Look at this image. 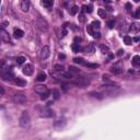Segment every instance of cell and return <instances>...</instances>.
<instances>
[{"instance_id": "cell-24", "label": "cell", "mask_w": 140, "mask_h": 140, "mask_svg": "<svg viewBox=\"0 0 140 140\" xmlns=\"http://www.w3.org/2000/svg\"><path fill=\"white\" fill-rule=\"evenodd\" d=\"M124 42L126 45H131L132 44V38L130 37V36H128V35H126V36H124Z\"/></svg>"}, {"instance_id": "cell-10", "label": "cell", "mask_w": 140, "mask_h": 140, "mask_svg": "<svg viewBox=\"0 0 140 140\" xmlns=\"http://www.w3.org/2000/svg\"><path fill=\"white\" fill-rule=\"evenodd\" d=\"M21 9H22V11H24V12H27L30 10V7H31V3H30L29 0H23V1H21Z\"/></svg>"}, {"instance_id": "cell-44", "label": "cell", "mask_w": 140, "mask_h": 140, "mask_svg": "<svg viewBox=\"0 0 140 140\" xmlns=\"http://www.w3.org/2000/svg\"><path fill=\"white\" fill-rule=\"evenodd\" d=\"M103 80H106V81H107V80H108V77L104 74V76H103Z\"/></svg>"}, {"instance_id": "cell-15", "label": "cell", "mask_w": 140, "mask_h": 140, "mask_svg": "<svg viewBox=\"0 0 140 140\" xmlns=\"http://www.w3.org/2000/svg\"><path fill=\"white\" fill-rule=\"evenodd\" d=\"M13 82H14V84H16V86H26V81L24 79H22V78H16Z\"/></svg>"}, {"instance_id": "cell-22", "label": "cell", "mask_w": 140, "mask_h": 140, "mask_svg": "<svg viewBox=\"0 0 140 140\" xmlns=\"http://www.w3.org/2000/svg\"><path fill=\"white\" fill-rule=\"evenodd\" d=\"M91 26H92L93 29L99 30L100 27H101V22H100L99 20H94V21L92 22V24H91Z\"/></svg>"}, {"instance_id": "cell-34", "label": "cell", "mask_w": 140, "mask_h": 140, "mask_svg": "<svg viewBox=\"0 0 140 140\" xmlns=\"http://www.w3.org/2000/svg\"><path fill=\"white\" fill-rule=\"evenodd\" d=\"M61 89H62L64 92H67L69 90V84L68 83H61Z\"/></svg>"}, {"instance_id": "cell-29", "label": "cell", "mask_w": 140, "mask_h": 140, "mask_svg": "<svg viewBox=\"0 0 140 140\" xmlns=\"http://www.w3.org/2000/svg\"><path fill=\"white\" fill-rule=\"evenodd\" d=\"M49 95H51V91L48 90V91H46L45 93L41 94V100H43V101H44V100H47V99H48V96H49Z\"/></svg>"}, {"instance_id": "cell-32", "label": "cell", "mask_w": 140, "mask_h": 140, "mask_svg": "<svg viewBox=\"0 0 140 140\" xmlns=\"http://www.w3.org/2000/svg\"><path fill=\"white\" fill-rule=\"evenodd\" d=\"M69 71H70L71 73H79L80 70L78 69V68L73 67V66H70V67H69Z\"/></svg>"}, {"instance_id": "cell-19", "label": "cell", "mask_w": 140, "mask_h": 140, "mask_svg": "<svg viewBox=\"0 0 140 140\" xmlns=\"http://www.w3.org/2000/svg\"><path fill=\"white\" fill-rule=\"evenodd\" d=\"M65 70V67H64V65H55L54 66V71L55 72H62Z\"/></svg>"}, {"instance_id": "cell-42", "label": "cell", "mask_w": 140, "mask_h": 140, "mask_svg": "<svg viewBox=\"0 0 140 140\" xmlns=\"http://www.w3.org/2000/svg\"><path fill=\"white\" fill-rule=\"evenodd\" d=\"M0 90H1V96L4 94V89H3V86H0Z\"/></svg>"}, {"instance_id": "cell-13", "label": "cell", "mask_w": 140, "mask_h": 140, "mask_svg": "<svg viewBox=\"0 0 140 140\" xmlns=\"http://www.w3.org/2000/svg\"><path fill=\"white\" fill-rule=\"evenodd\" d=\"M89 96H92V97H95V99H99V100H102L104 97V94L101 92H96V91H92V92H89L88 93Z\"/></svg>"}, {"instance_id": "cell-7", "label": "cell", "mask_w": 140, "mask_h": 140, "mask_svg": "<svg viewBox=\"0 0 140 140\" xmlns=\"http://www.w3.org/2000/svg\"><path fill=\"white\" fill-rule=\"evenodd\" d=\"M49 55H51V49H49V47H48V46H44L41 51V58L42 59H47V58L49 57Z\"/></svg>"}, {"instance_id": "cell-40", "label": "cell", "mask_w": 140, "mask_h": 140, "mask_svg": "<svg viewBox=\"0 0 140 140\" xmlns=\"http://www.w3.org/2000/svg\"><path fill=\"white\" fill-rule=\"evenodd\" d=\"M123 55H124V49H119V51H117V56L121 57V56H123Z\"/></svg>"}, {"instance_id": "cell-6", "label": "cell", "mask_w": 140, "mask_h": 140, "mask_svg": "<svg viewBox=\"0 0 140 140\" xmlns=\"http://www.w3.org/2000/svg\"><path fill=\"white\" fill-rule=\"evenodd\" d=\"M82 51H83V53L86 54V55H93L94 54V51H95V47H94V45L93 44H88Z\"/></svg>"}, {"instance_id": "cell-33", "label": "cell", "mask_w": 140, "mask_h": 140, "mask_svg": "<svg viewBox=\"0 0 140 140\" xmlns=\"http://www.w3.org/2000/svg\"><path fill=\"white\" fill-rule=\"evenodd\" d=\"M53 96H54L55 100L59 99V96H60V94H59V91H58V90H54V91H53Z\"/></svg>"}, {"instance_id": "cell-45", "label": "cell", "mask_w": 140, "mask_h": 140, "mask_svg": "<svg viewBox=\"0 0 140 140\" xmlns=\"http://www.w3.org/2000/svg\"><path fill=\"white\" fill-rule=\"evenodd\" d=\"M51 104H53V102H48V103H47V106H51Z\"/></svg>"}, {"instance_id": "cell-31", "label": "cell", "mask_w": 140, "mask_h": 140, "mask_svg": "<svg viewBox=\"0 0 140 140\" xmlns=\"http://www.w3.org/2000/svg\"><path fill=\"white\" fill-rule=\"evenodd\" d=\"M115 25H116V22H115V20H111V21H108V23H107L108 29H114Z\"/></svg>"}, {"instance_id": "cell-25", "label": "cell", "mask_w": 140, "mask_h": 140, "mask_svg": "<svg viewBox=\"0 0 140 140\" xmlns=\"http://www.w3.org/2000/svg\"><path fill=\"white\" fill-rule=\"evenodd\" d=\"M97 14L100 16V18H106L107 16V13H106V11H105L104 9H99L97 10Z\"/></svg>"}, {"instance_id": "cell-39", "label": "cell", "mask_w": 140, "mask_h": 140, "mask_svg": "<svg viewBox=\"0 0 140 140\" xmlns=\"http://www.w3.org/2000/svg\"><path fill=\"white\" fill-rule=\"evenodd\" d=\"M131 9H132V6H131V3L127 2V3H126V10H127L128 12H130Z\"/></svg>"}, {"instance_id": "cell-23", "label": "cell", "mask_w": 140, "mask_h": 140, "mask_svg": "<svg viewBox=\"0 0 140 140\" xmlns=\"http://www.w3.org/2000/svg\"><path fill=\"white\" fill-rule=\"evenodd\" d=\"M100 48H101L102 54H104V55L109 54V48H108L107 46H105V45H101V46H100Z\"/></svg>"}, {"instance_id": "cell-21", "label": "cell", "mask_w": 140, "mask_h": 140, "mask_svg": "<svg viewBox=\"0 0 140 140\" xmlns=\"http://www.w3.org/2000/svg\"><path fill=\"white\" fill-rule=\"evenodd\" d=\"M46 78H47V76H46V73L42 72V73H39V74L37 76L36 80H37V81H39V82H43V81H45V80H46Z\"/></svg>"}, {"instance_id": "cell-11", "label": "cell", "mask_w": 140, "mask_h": 140, "mask_svg": "<svg viewBox=\"0 0 140 140\" xmlns=\"http://www.w3.org/2000/svg\"><path fill=\"white\" fill-rule=\"evenodd\" d=\"M42 116L43 117H54L55 112L53 109H49V108H45L44 111L42 112Z\"/></svg>"}, {"instance_id": "cell-1", "label": "cell", "mask_w": 140, "mask_h": 140, "mask_svg": "<svg viewBox=\"0 0 140 140\" xmlns=\"http://www.w3.org/2000/svg\"><path fill=\"white\" fill-rule=\"evenodd\" d=\"M19 124H20V126L23 128H26L30 126V124H31V117H30V114L27 112H23L22 113L21 117H20Z\"/></svg>"}, {"instance_id": "cell-14", "label": "cell", "mask_w": 140, "mask_h": 140, "mask_svg": "<svg viewBox=\"0 0 140 140\" xmlns=\"http://www.w3.org/2000/svg\"><path fill=\"white\" fill-rule=\"evenodd\" d=\"M123 71H124L123 67H121L119 65H115V66H113V67L111 68V72L115 73V74H119V73H121Z\"/></svg>"}, {"instance_id": "cell-18", "label": "cell", "mask_w": 140, "mask_h": 140, "mask_svg": "<svg viewBox=\"0 0 140 140\" xmlns=\"http://www.w3.org/2000/svg\"><path fill=\"white\" fill-rule=\"evenodd\" d=\"M41 3H42V6L46 7L47 9H51V7H53V4H54V2H53L51 0H43Z\"/></svg>"}, {"instance_id": "cell-17", "label": "cell", "mask_w": 140, "mask_h": 140, "mask_svg": "<svg viewBox=\"0 0 140 140\" xmlns=\"http://www.w3.org/2000/svg\"><path fill=\"white\" fill-rule=\"evenodd\" d=\"M140 29V24L138 23H131V25H129V31L132 33H137Z\"/></svg>"}, {"instance_id": "cell-36", "label": "cell", "mask_w": 140, "mask_h": 140, "mask_svg": "<svg viewBox=\"0 0 140 140\" xmlns=\"http://www.w3.org/2000/svg\"><path fill=\"white\" fill-rule=\"evenodd\" d=\"M86 31H88V33H89V34H91V35H94V31H93V27L91 25H88L86 26Z\"/></svg>"}, {"instance_id": "cell-43", "label": "cell", "mask_w": 140, "mask_h": 140, "mask_svg": "<svg viewBox=\"0 0 140 140\" xmlns=\"http://www.w3.org/2000/svg\"><path fill=\"white\" fill-rule=\"evenodd\" d=\"M80 21H81V22H83V21H84V16H83V14H81V16H80Z\"/></svg>"}, {"instance_id": "cell-8", "label": "cell", "mask_w": 140, "mask_h": 140, "mask_svg": "<svg viewBox=\"0 0 140 140\" xmlns=\"http://www.w3.org/2000/svg\"><path fill=\"white\" fill-rule=\"evenodd\" d=\"M33 70H34V68H33L32 65L26 64L25 66L23 67L22 71H23V73H24L25 76H31V74H33Z\"/></svg>"}, {"instance_id": "cell-2", "label": "cell", "mask_w": 140, "mask_h": 140, "mask_svg": "<svg viewBox=\"0 0 140 140\" xmlns=\"http://www.w3.org/2000/svg\"><path fill=\"white\" fill-rule=\"evenodd\" d=\"M72 83L77 86H80V88H83V86H88L90 84V81L86 78H83V77H77V78H73Z\"/></svg>"}, {"instance_id": "cell-30", "label": "cell", "mask_w": 140, "mask_h": 140, "mask_svg": "<svg viewBox=\"0 0 140 140\" xmlns=\"http://www.w3.org/2000/svg\"><path fill=\"white\" fill-rule=\"evenodd\" d=\"M24 61H25V57H23V56H20V57L16 58V64L18 65L24 64Z\"/></svg>"}, {"instance_id": "cell-5", "label": "cell", "mask_w": 140, "mask_h": 140, "mask_svg": "<svg viewBox=\"0 0 140 140\" xmlns=\"http://www.w3.org/2000/svg\"><path fill=\"white\" fill-rule=\"evenodd\" d=\"M1 78L4 81H14V79H16V77H14V74H13V72L11 70L6 71V72H2L1 73Z\"/></svg>"}, {"instance_id": "cell-27", "label": "cell", "mask_w": 140, "mask_h": 140, "mask_svg": "<svg viewBox=\"0 0 140 140\" xmlns=\"http://www.w3.org/2000/svg\"><path fill=\"white\" fill-rule=\"evenodd\" d=\"M72 51H74V53H79V51H80V44L79 43H73L72 44Z\"/></svg>"}, {"instance_id": "cell-12", "label": "cell", "mask_w": 140, "mask_h": 140, "mask_svg": "<svg viewBox=\"0 0 140 140\" xmlns=\"http://www.w3.org/2000/svg\"><path fill=\"white\" fill-rule=\"evenodd\" d=\"M34 90H35V92L38 93V94H43V93H45L46 91H48L47 86H42V84H39V86H36L34 88Z\"/></svg>"}, {"instance_id": "cell-20", "label": "cell", "mask_w": 140, "mask_h": 140, "mask_svg": "<svg viewBox=\"0 0 140 140\" xmlns=\"http://www.w3.org/2000/svg\"><path fill=\"white\" fill-rule=\"evenodd\" d=\"M132 65L136 67H140V56H134L132 58Z\"/></svg>"}, {"instance_id": "cell-28", "label": "cell", "mask_w": 140, "mask_h": 140, "mask_svg": "<svg viewBox=\"0 0 140 140\" xmlns=\"http://www.w3.org/2000/svg\"><path fill=\"white\" fill-rule=\"evenodd\" d=\"M73 61L76 62V64H79V65H83L84 66V60H83V58H80V57H76V58H73Z\"/></svg>"}, {"instance_id": "cell-35", "label": "cell", "mask_w": 140, "mask_h": 140, "mask_svg": "<svg viewBox=\"0 0 140 140\" xmlns=\"http://www.w3.org/2000/svg\"><path fill=\"white\" fill-rule=\"evenodd\" d=\"M62 76H64L65 78H68V79H72V78H73V73H71L70 71H68V72H65Z\"/></svg>"}, {"instance_id": "cell-4", "label": "cell", "mask_w": 140, "mask_h": 140, "mask_svg": "<svg viewBox=\"0 0 140 140\" xmlns=\"http://www.w3.org/2000/svg\"><path fill=\"white\" fill-rule=\"evenodd\" d=\"M13 102L16 104H25L26 103V96L23 93H18L13 96Z\"/></svg>"}, {"instance_id": "cell-41", "label": "cell", "mask_w": 140, "mask_h": 140, "mask_svg": "<svg viewBox=\"0 0 140 140\" xmlns=\"http://www.w3.org/2000/svg\"><path fill=\"white\" fill-rule=\"evenodd\" d=\"M132 41H134V42H139L140 41V37H139V36H136V37L132 38Z\"/></svg>"}, {"instance_id": "cell-26", "label": "cell", "mask_w": 140, "mask_h": 140, "mask_svg": "<svg viewBox=\"0 0 140 140\" xmlns=\"http://www.w3.org/2000/svg\"><path fill=\"white\" fill-rule=\"evenodd\" d=\"M78 10H79V8H78L77 6H72V7H71V8L69 9V13L71 14V16H74V14L78 12Z\"/></svg>"}, {"instance_id": "cell-3", "label": "cell", "mask_w": 140, "mask_h": 140, "mask_svg": "<svg viewBox=\"0 0 140 140\" xmlns=\"http://www.w3.org/2000/svg\"><path fill=\"white\" fill-rule=\"evenodd\" d=\"M36 25L42 32H47L48 31V23L46 22V20H44L41 16L37 18V20H36Z\"/></svg>"}, {"instance_id": "cell-38", "label": "cell", "mask_w": 140, "mask_h": 140, "mask_svg": "<svg viewBox=\"0 0 140 140\" xmlns=\"http://www.w3.org/2000/svg\"><path fill=\"white\" fill-rule=\"evenodd\" d=\"M134 16L136 18V19H140V8H138V9L136 10V12H135Z\"/></svg>"}, {"instance_id": "cell-9", "label": "cell", "mask_w": 140, "mask_h": 140, "mask_svg": "<svg viewBox=\"0 0 140 140\" xmlns=\"http://www.w3.org/2000/svg\"><path fill=\"white\" fill-rule=\"evenodd\" d=\"M0 37H1V41H2V42H6V43H11V39H10L9 34H8V33H7L3 29H1V31H0Z\"/></svg>"}, {"instance_id": "cell-16", "label": "cell", "mask_w": 140, "mask_h": 140, "mask_svg": "<svg viewBox=\"0 0 140 140\" xmlns=\"http://www.w3.org/2000/svg\"><path fill=\"white\" fill-rule=\"evenodd\" d=\"M23 35H24V32H23L22 30L14 29V31H13V36H14V38H22Z\"/></svg>"}, {"instance_id": "cell-37", "label": "cell", "mask_w": 140, "mask_h": 140, "mask_svg": "<svg viewBox=\"0 0 140 140\" xmlns=\"http://www.w3.org/2000/svg\"><path fill=\"white\" fill-rule=\"evenodd\" d=\"M84 66H86V67H89V68H97L99 67L96 64H89V62H86Z\"/></svg>"}]
</instances>
